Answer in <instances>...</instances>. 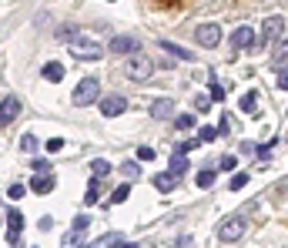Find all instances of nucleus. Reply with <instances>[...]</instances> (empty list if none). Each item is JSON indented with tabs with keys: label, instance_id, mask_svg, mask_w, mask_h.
I'll return each mask as SVG.
<instances>
[{
	"label": "nucleus",
	"instance_id": "nucleus-1",
	"mask_svg": "<svg viewBox=\"0 0 288 248\" xmlns=\"http://www.w3.org/2000/svg\"><path fill=\"white\" fill-rule=\"evenodd\" d=\"M67 54L74 57V60H84V64H94V60H100L104 57V47L98 44V37L90 34H74L70 40H67Z\"/></svg>",
	"mask_w": 288,
	"mask_h": 248
},
{
	"label": "nucleus",
	"instance_id": "nucleus-2",
	"mask_svg": "<svg viewBox=\"0 0 288 248\" xmlns=\"http://www.w3.org/2000/svg\"><path fill=\"white\" fill-rule=\"evenodd\" d=\"M124 74L131 80H138V84H144V80H151V74H154V60L141 57V54H131V60L124 64Z\"/></svg>",
	"mask_w": 288,
	"mask_h": 248
},
{
	"label": "nucleus",
	"instance_id": "nucleus-3",
	"mask_svg": "<svg viewBox=\"0 0 288 248\" xmlns=\"http://www.w3.org/2000/svg\"><path fill=\"white\" fill-rule=\"evenodd\" d=\"M244 232H248L244 214H232V218H224L222 228H218V242H238V238H244Z\"/></svg>",
	"mask_w": 288,
	"mask_h": 248
},
{
	"label": "nucleus",
	"instance_id": "nucleus-4",
	"mask_svg": "<svg viewBox=\"0 0 288 248\" xmlns=\"http://www.w3.org/2000/svg\"><path fill=\"white\" fill-rule=\"evenodd\" d=\"M98 94H100L98 78H84V80L78 84V90L70 94V101L78 104V108H88V104H94V101H98Z\"/></svg>",
	"mask_w": 288,
	"mask_h": 248
},
{
	"label": "nucleus",
	"instance_id": "nucleus-5",
	"mask_svg": "<svg viewBox=\"0 0 288 248\" xmlns=\"http://www.w3.org/2000/svg\"><path fill=\"white\" fill-rule=\"evenodd\" d=\"M194 37H198L201 47H218L222 44V27L218 24H201L198 30H194Z\"/></svg>",
	"mask_w": 288,
	"mask_h": 248
},
{
	"label": "nucleus",
	"instance_id": "nucleus-6",
	"mask_svg": "<svg viewBox=\"0 0 288 248\" xmlns=\"http://www.w3.org/2000/svg\"><path fill=\"white\" fill-rule=\"evenodd\" d=\"M128 111V101H124L121 94H108V98H100V114L104 118H121Z\"/></svg>",
	"mask_w": 288,
	"mask_h": 248
},
{
	"label": "nucleus",
	"instance_id": "nucleus-7",
	"mask_svg": "<svg viewBox=\"0 0 288 248\" xmlns=\"http://www.w3.org/2000/svg\"><path fill=\"white\" fill-rule=\"evenodd\" d=\"M232 44L238 47V50H244V47H252V50H258L262 44H268V40H255V30L252 27H238L232 34Z\"/></svg>",
	"mask_w": 288,
	"mask_h": 248
},
{
	"label": "nucleus",
	"instance_id": "nucleus-8",
	"mask_svg": "<svg viewBox=\"0 0 288 248\" xmlns=\"http://www.w3.org/2000/svg\"><path fill=\"white\" fill-rule=\"evenodd\" d=\"M20 228H24V214L17 208H7V242L10 245L20 242Z\"/></svg>",
	"mask_w": 288,
	"mask_h": 248
},
{
	"label": "nucleus",
	"instance_id": "nucleus-9",
	"mask_svg": "<svg viewBox=\"0 0 288 248\" xmlns=\"http://www.w3.org/2000/svg\"><path fill=\"white\" fill-rule=\"evenodd\" d=\"M17 114H20V101L14 94H4V101H0V124H10Z\"/></svg>",
	"mask_w": 288,
	"mask_h": 248
},
{
	"label": "nucleus",
	"instance_id": "nucleus-10",
	"mask_svg": "<svg viewBox=\"0 0 288 248\" xmlns=\"http://www.w3.org/2000/svg\"><path fill=\"white\" fill-rule=\"evenodd\" d=\"M282 34H285V17H268L262 24V40H278Z\"/></svg>",
	"mask_w": 288,
	"mask_h": 248
},
{
	"label": "nucleus",
	"instance_id": "nucleus-11",
	"mask_svg": "<svg viewBox=\"0 0 288 248\" xmlns=\"http://www.w3.org/2000/svg\"><path fill=\"white\" fill-rule=\"evenodd\" d=\"M138 37H111V54H138Z\"/></svg>",
	"mask_w": 288,
	"mask_h": 248
},
{
	"label": "nucleus",
	"instance_id": "nucleus-12",
	"mask_svg": "<svg viewBox=\"0 0 288 248\" xmlns=\"http://www.w3.org/2000/svg\"><path fill=\"white\" fill-rule=\"evenodd\" d=\"M30 188L37 194H47V192H54V174L50 171H34V178H30Z\"/></svg>",
	"mask_w": 288,
	"mask_h": 248
},
{
	"label": "nucleus",
	"instance_id": "nucleus-13",
	"mask_svg": "<svg viewBox=\"0 0 288 248\" xmlns=\"http://www.w3.org/2000/svg\"><path fill=\"white\" fill-rule=\"evenodd\" d=\"M171 114H174V101H171V98H158V101L151 104V118H158V121H164Z\"/></svg>",
	"mask_w": 288,
	"mask_h": 248
},
{
	"label": "nucleus",
	"instance_id": "nucleus-14",
	"mask_svg": "<svg viewBox=\"0 0 288 248\" xmlns=\"http://www.w3.org/2000/svg\"><path fill=\"white\" fill-rule=\"evenodd\" d=\"M158 44H161V50H164V54L178 57V60H194V54H191L188 47H181V44H171V40H158Z\"/></svg>",
	"mask_w": 288,
	"mask_h": 248
},
{
	"label": "nucleus",
	"instance_id": "nucleus-15",
	"mask_svg": "<svg viewBox=\"0 0 288 248\" xmlns=\"http://www.w3.org/2000/svg\"><path fill=\"white\" fill-rule=\"evenodd\" d=\"M174 184H178V174H174V171H164V174H158V178H154V188H158V192H171Z\"/></svg>",
	"mask_w": 288,
	"mask_h": 248
},
{
	"label": "nucleus",
	"instance_id": "nucleus-16",
	"mask_svg": "<svg viewBox=\"0 0 288 248\" xmlns=\"http://www.w3.org/2000/svg\"><path fill=\"white\" fill-rule=\"evenodd\" d=\"M44 78L50 80V84H57V80L64 78V64H57V60H47V64H44Z\"/></svg>",
	"mask_w": 288,
	"mask_h": 248
},
{
	"label": "nucleus",
	"instance_id": "nucleus-17",
	"mask_svg": "<svg viewBox=\"0 0 288 248\" xmlns=\"http://www.w3.org/2000/svg\"><path fill=\"white\" fill-rule=\"evenodd\" d=\"M84 235H88L84 228H70V232H67L60 242H64V248H74V245H80V242H84Z\"/></svg>",
	"mask_w": 288,
	"mask_h": 248
},
{
	"label": "nucleus",
	"instance_id": "nucleus-18",
	"mask_svg": "<svg viewBox=\"0 0 288 248\" xmlns=\"http://www.w3.org/2000/svg\"><path fill=\"white\" fill-rule=\"evenodd\" d=\"M98 248H111V245H124V235H118V232H108V235H100L98 242H94Z\"/></svg>",
	"mask_w": 288,
	"mask_h": 248
},
{
	"label": "nucleus",
	"instance_id": "nucleus-19",
	"mask_svg": "<svg viewBox=\"0 0 288 248\" xmlns=\"http://www.w3.org/2000/svg\"><path fill=\"white\" fill-rule=\"evenodd\" d=\"M171 171H174L178 178H181V174H184V171H191L188 158H184V154H171Z\"/></svg>",
	"mask_w": 288,
	"mask_h": 248
},
{
	"label": "nucleus",
	"instance_id": "nucleus-20",
	"mask_svg": "<svg viewBox=\"0 0 288 248\" xmlns=\"http://www.w3.org/2000/svg\"><path fill=\"white\" fill-rule=\"evenodd\" d=\"M194 184H198V188H211V184H214V171H211V168H201L198 174H194Z\"/></svg>",
	"mask_w": 288,
	"mask_h": 248
},
{
	"label": "nucleus",
	"instance_id": "nucleus-21",
	"mask_svg": "<svg viewBox=\"0 0 288 248\" xmlns=\"http://www.w3.org/2000/svg\"><path fill=\"white\" fill-rule=\"evenodd\" d=\"M194 124H198V118H194V114H178V118H174V128H178V131H191Z\"/></svg>",
	"mask_w": 288,
	"mask_h": 248
},
{
	"label": "nucleus",
	"instance_id": "nucleus-22",
	"mask_svg": "<svg viewBox=\"0 0 288 248\" xmlns=\"http://www.w3.org/2000/svg\"><path fill=\"white\" fill-rule=\"evenodd\" d=\"M100 178H90V184H88V194H84V204H94L100 198V184H98Z\"/></svg>",
	"mask_w": 288,
	"mask_h": 248
},
{
	"label": "nucleus",
	"instance_id": "nucleus-23",
	"mask_svg": "<svg viewBox=\"0 0 288 248\" xmlns=\"http://www.w3.org/2000/svg\"><path fill=\"white\" fill-rule=\"evenodd\" d=\"M90 171H94V178H108V174H111V164H108L104 158H98L94 164H90Z\"/></svg>",
	"mask_w": 288,
	"mask_h": 248
},
{
	"label": "nucleus",
	"instance_id": "nucleus-24",
	"mask_svg": "<svg viewBox=\"0 0 288 248\" xmlns=\"http://www.w3.org/2000/svg\"><path fill=\"white\" fill-rule=\"evenodd\" d=\"M128 194H131V184H118V188H114V194H111V204L128 202Z\"/></svg>",
	"mask_w": 288,
	"mask_h": 248
},
{
	"label": "nucleus",
	"instance_id": "nucleus-25",
	"mask_svg": "<svg viewBox=\"0 0 288 248\" xmlns=\"http://www.w3.org/2000/svg\"><path fill=\"white\" fill-rule=\"evenodd\" d=\"M20 151H24V154H34V151H37V138H34V134H24V138H20Z\"/></svg>",
	"mask_w": 288,
	"mask_h": 248
},
{
	"label": "nucleus",
	"instance_id": "nucleus-26",
	"mask_svg": "<svg viewBox=\"0 0 288 248\" xmlns=\"http://www.w3.org/2000/svg\"><path fill=\"white\" fill-rule=\"evenodd\" d=\"M211 101H214V98H211V90H208V94H198V98H194V108H198V111L204 114V111L211 108Z\"/></svg>",
	"mask_w": 288,
	"mask_h": 248
},
{
	"label": "nucleus",
	"instance_id": "nucleus-27",
	"mask_svg": "<svg viewBox=\"0 0 288 248\" xmlns=\"http://www.w3.org/2000/svg\"><path fill=\"white\" fill-rule=\"evenodd\" d=\"M121 171H124V178H128V181H134L138 174H141V168H138L134 161H128V164H121Z\"/></svg>",
	"mask_w": 288,
	"mask_h": 248
},
{
	"label": "nucleus",
	"instance_id": "nucleus-28",
	"mask_svg": "<svg viewBox=\"0 0 288 248\" xmlns=\"http://www.w3.org/2000/svg\"><path fill=\"white\" fill-rule=\"evenodd\" d=\"M258 108V94H244L242 98V111H255Z\"/></svg>",
	"mask_w": 288,
	"mask_h": 248
},
{
	"label": "nucleus",
	"instance_id": "nucleus-29",
	"mask_svg": "<svg viewBox=\"0 0 288 248\" xmlns=\"http://www.w3.org/2000/svg\"><path fill=\"white\" fill-rule=\"evenodd\" d=\"M244 184H248V174H244V171H238V174L232 178V192H242Z\"/></svg>",
	"mask_w": 288,
	"mask_h": 248
},
{
	"label": "nucleus",
	"instance_id": "nucleus-30",
	"mask_svg": "<svg viewBox=\"0 0 288 248\" xmlns=\"http://www.w3.org/2000/svg\"><path fill=\"white\" fill-rule=\"evenodd\" d=\"M234 164H238V158H234V154H224V158L218 161V168H222V171H234Z\"/></svg>",
	"mask_w": 288,
	"mask_h": 248
},
{
	"label": "nucleus",
	"instance_id": "nucleus-31",
	"mask_svg": "<svg viewBox=\"0 0 288 248\" xmlns=\"http://www.w3.org/2000/svg\"><path fill=\"white\" fill-rule=\"evenodd\" d=\"M218 134H222V131H218V128H211V124H208V128H201V141H214Z\"/></svg>",
	"mask_w": 288,
	"mask_h": 248
},
{
	"label": "nucleus",
	"instance_id": "nucleus-32",
	"mask_svg": "<svg viewBox=\"0 0 288 248\" xmlns=\"http://www.w3.org/2000/svg\"><path fill=\"white\" fill-rule=\"evenodd\" d=\"M138 158H141V161H154V148L141 144V148H138Z\"/></svg>",
	"mask_w": 288,
	"mask_h": 248
},
{
	"label": "nucleus",
	"instance_id": "nucleus-33",
	"mask_svg": "<svg viewBox=\"0 0 288 248\" xmlns=\"http://www.w3.org/2000/svg\"><path fill=\"white\" fill-rule=\"evenodd\" d=\"M47 151H50V154H57V151H60V148H64V138H50V141H47Z\"/></svg>",
	"mask_w": 288,
	"mask_h": 248
},
{
	"label": "nucleus",
	"instance_id": "nucleus-34",
	"mask_svg": "<svg viewBox=\"0 0 288 248\" xmlns=\"http://www.w3.org/2000/svg\"><path fill=\"white\" fill-rule=\"evenodd\" d=\"M191 148H198V141H181V144H174V154H188Z\"/></svg>",
	"mask_w": 288,
	"mask_h": 248
},
{
	"label": "nucleus",
	"instance_id": "nucleus-35",
	"mask_svg": "<svg viewBox=\"0 0 288 248\" xmlns=\"http://www.w3.org/2000/svg\"><path fill=\"white\" fill-rule=\"evenodd\" d=\"M7 198H14V202H17V198H24V184H20V181L7 188Z\"/></svg>",
	"mask_w": 288,
	"mask_h": 248
},
{
	"label": "nucleus",
	"instance_id": "nucleus-36",
	"mask_svg": "<svg viewBox=\"0 0 288 248\" xmlns=\"http://www.w3.org/2000/svg\"><path fill=\"white\" fill-rule=\"evenodd\" d=\"M211 98H214V101H224V88H222V84H214V80H211Z\"/></svg>",
	"mask_w": 288,
	"mask_h": 248
},
{
	"label": "nucleus",
	"instance_id": "nucleus-37",
	"mask_svg": "<svg viewBox=\"0 0 288 248\" xmlns=\"http://www.w3.org/2000/svg\"><path fill=\"white\" fill-rule=\"evenodd\" d=\"M74 34H78V27H60V30H57V37H60L64 44H67V40H70Z\"/></svg>",
	"mask_w": 288,
	"mask_h": 248
},
{
	"label": "nucleus",
	"instance_id": "nucleus-38",
	"mask_svg": "<svg viewBox=\"0 0 288 248\" xmlns=\"http://www.w3.org/2000/svg\"><path fill=\"white\" fill-rule=\"evenodd\" d=\"M88 225H90L88 214H78V218H74V228H84V232H88Z\"/></svg>",
	"mask_w": 288,
	"mask_h": 248
},
{
	"label": "nucleus",
	"instance_id": "nucleus-39",
	"mask_svg": "<svg viewBox=\"0 0 288 248\" xmlns=\"http://www.w3.org/2000/svg\"><path fill=\"white\" fill-rule=\"evenodd\" d=\"M34 171H50V161H44V158H37V161H34Z\"/></svg>",
	"mask_w": 288,
	"mask_h": 248
},
{
	"label": "nucleus",
	"instance_id": "nucleus-40",
	"mask_svg": "<svg viewBox=\"0 0 288 248\" xmlns=\"http://www.w3.org/2000/svg\"><path fill=\"white\" fill-rule=\"evenodd\" d=\"M218 131H222V134H228V131H232V124H228V114H224L222 121H218Z\"/></svg>",
	"mask_w": 288,
	"mask_h": 248
},
{
	"label": "nucleus",
	"instance_id": "nucleus-41",
	"mask_svg": "<svg viewBox=\"0 0 288 248\" xmlns=\"http://www.w3.org/2000/svg\"><path fill=\"white\" fill-rule=\"evenodd\" d=\"M278 88L288 90V70H282V74H278Z\"/></svg>",
	"mask_w": 288,
	"mask_h": 248
}]
</instances>
